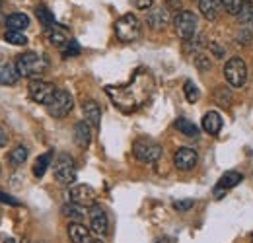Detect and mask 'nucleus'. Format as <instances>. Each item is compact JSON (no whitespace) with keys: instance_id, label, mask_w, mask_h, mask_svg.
Listing matches in <instances>:
<instances>
[{"instance_id":"obj_40","label":"nucleus","mask_w":253,"mask_h":243,"mask_svg":"<svg viewBox=\"0 0 253 243\" xmlns=\"http://www.w3.org/2000/svg\"><path fill=\"white\" fill-rule=\"evenodd\" d=\"M4 243H18V242L14 238H8V240H4Z\"/></svg>"},{"instance_id":"obj_15","label":"nucleus","mask_w":253,"mask_h":243,"mask_svg":"<svg viewBox=\"0 0 253 243\" xmlns=\"http://www.w3.org/2000/svg\"><path fill=\"white\" fill-rule=\"evenodd\" d=\"M68 238L72 243H92V236H90V230L80 224V222H70L68 224Z\"/></svg>"},{"instance_id":"obj_17","label":"nucleus","mask_w":253,"mask_h":243,"mask_svg":"<svg viewBox=\"0 0 253 243\" xmlns=\"http://www.w3.org/2000/svg\"><path fill=\"white\" fill-rule=\"evenodd\" d=\"M74 142L80 146V148H88L90 142H92V128L86 121L76 122L74 126Z\"/></svg>"},{"instance_id":"obj_34","label":"nucleus","mask_w":253,"mask_h":243,"mask_svg":"<svg viewBox=\"0 0 253 243\" xmlns=\"http://www.w3.org/2000/svg\"><path fill=\"white\" fill-rule=\"evenodd\" d=\"M214 97H216V101L220 103L222 107H228V105H230V101H232V93L228 91V88H224V86H220V88L216 90Z\"/></svg>"},{"instance_id":"obj_16","label":"nucleus","mask_w":253,"mask_h":243,"mask_svg":"<svg viewBox=\"0 0 253 243\" xmlns=\"http://www.w3.org/2000/svg\"><path fill=\"white\" fill-rule=\"evenodd\" d=\"M82 113H84V119L90 126H99V121H101V109H99V103L94 101V99H88L82 103Z\"/></svg>"},{"instance_id":"obj_10","label":"nucleus","mask_w":253,"mask_h":243,"mask_svg":"<svg viewBox=\"0 0 253 243\" xmlns=\"http://www.w3.org/2000/svg\"><path fill=\"white\" fill-rule=\"evenodd\" d=\"M68 199L70 202H76V204H82V206H92L95 204V199H97V193H95L94 187L90 185H72L68 189Z\"/></svg>"},{"instance_id":"obj_2","label":"nucleus","mask_w":253,"mask_h":243,"mask_svg":"<svg viewBox=\"0 0 253 243\" xmlns=\"http://www.w3.org/2000/svg\"><path fill=\"white\" fill-rule=\"evenodd\" d=\"M16 66H18L20 76L30 78V80H39L47 72L49 61L43 55H37V53H24V55L18 57Z\"/></svg>"},{"instance_id":"obj_18","label":"nucleus","mask_w":253,"mask_h":243,"mask_svg":"<svg viewBox=\"0 0 253 243\" xmlns=\"http://www.w3.org/2000/svg\"><path fill=\"white\" fill-rule=\"evenodd\" d=\"M222 128V117L218 111H207L203 115V130L209 134H218Z\"/></svg>"},{"instance_id":"obj_22","label":"nucleus","mask_w":253,"mask_h":243,"mask_svg":"<svg viewBox=\"0 0 253 243\" xmlns=\"http://www.w3.org/2000/svg\"><path fill=\"white\" fill-rule=\"evenodd\" d=\"M63 214L68 218V220H72V222H80V224H82V220L88 216V210H86V206H82V204L66 202V204L63 206Z\"/></svg>"},{"instance_id":"obj_31","label":"nucleus","mask_w":253,"mask_h":243,"mask_svg":"<svg viewBox=\"0 0 253 243\" xmlns=\"http://www.w3.org/2000/svg\"><path fill=\"white\" fill-rule=\"evenodd\" d=\"M4 39H6L8 43H12V45H26V43H28V37H26L22 31L8 30L4 33Z\"/></svg>"},{"instance_id":"obj_20","label":"nucleus","mask_w":253,"mask_h":243,"mask_svg":"<svg viewBox=\"0 0 253 243\" xmlns=\"http://www.w3.org/2000/svg\"><path fill=\"white\" fill-rule=\"evenodd\" d=\"M168 20H169V14H168L166 8H154V10H150L148 16H146V22H148V26H150L152 30H162V28L168 24Z\"/></svg>"},{"instance_id":"obj_3","label":"nucleus","mask_w":253,"mask_h":243,"mask_svg":"<svg viewBox=\"0 0 253 243\" xmlns=\"http://www.w3.org/2000/svg\"><path fill=\"white\" fill-rule=\"evenodd\" d=\"M115 35L123 43H132L142 35V24L134 14H125L115 22Z\"/></svg>"},{"instance_id":"obj_43","label":"nucleus","mask_w":253,"mask_h":243,"mask_svg":"<svg viewBox=\"0 0 253 243\" xmlns=\"http://www.w3.org/2000/svg\"><path fill=\"white\" fill-rule=\"evenodd\" d=\"M252 243H253V236H252Z\"/></svg>"},{"instance_id":"obj_39","label":"nucleus","mask_w":253,"mask_h":243,"mask_svg":"<svg viewBox=\"0 0 253 243\" xmlns=\"http://www.w3.org/2000/svg\"><path fill=\"white\" fill-rule=\"evenodd\" d=\"M211 49H212V51H214V55H216V57H218V59H220V57H224V51H222L220 47H218V45H212V47H211Z\"/></svg>"},{"instance_id":"obj_5","label":"nucleus","mask_w":253,"mask_h":243,"mask_svg":"<svg viewBox=\"0 0 253 243\" xmlns=\"http://www.w3.org/2000/svg\"><path fill=\"white\" fill-rule=\"evenodd\" d=\"M224 78L232 88H244L248 82V64L244 59L234 57L224 64Z\"/></svg>"},{"instance_id":"obj_42","label":"nucleus","mask_w":253,"mask_h":243,"mask_svg":"<svg viewBox=\"0 0 253 243\" xmlns=\"http://www.w3.org/2000/svg\"><path fill=\"white\" fill-rule=\"evenodd\" d=\"M0 8H2V2H0Z\"/></svg>"},{"instance_id":"obj_38","label":"nucleus","mask_w":253,"mask_h":243,"mask_svg":"<svg viewBox=\"0 0 253 243\" xmlns=\"http://www.w3.org/2000/svg\"><path fill=\"white\" fill-rule=\"evenodd\" d=\"M6 142H8V134L4 128H0V146H6Z\"/></svg>"},{"instance_id":"obj_44","label":"nucleus","mask_w":253,"mask_h":243,"mask_svg":"<svg viewBox=\"0 0 253 243\" xmlns=\"http://www.w3.org/2000/svg\"><path fill=\"white\" fill-rule=\"evenodd\" d=\"M252 24H253V22H252Z\"/></svg>"},{"instance_id":"obj_14","label":"nucleus","mask_w":253,"mask_h":243,"mask_svg":"<svg viewBox=\"0 0 253 243\" xmlns=\"http://www.w3.org/2000/svg\"><path fill=\"white\" fill-rule=\"evenodd\" d=\"M20 80L18 66L10 61H0V84L2 86H14Z\"/></svg>"},{"instance_id":"obj_6","label":"nucleus","mask_w":253,"mask_h":243,"mask_svg":"<svg viewBox=\"0 0 253 243\" xmlns=\"http://www.w3.org/2000/svg\"><path fill=\"white\" fill-rule=\"evenodd\" d=\"M132 154L138 162H144V163H154L158 162L160 156H162V146H160L156 140L152 138H138L132 146Z\"/></svg>"},{"instance_id":"obj_26","label":"nucleus","mask_w":253,"mask_h":243,"mask_svg":"<svg viewBox=\"0 0 253 243\" xmlns=\"http://www.w3.org/2000/svg\"><path fill=\"white\" fill-rule=\"evenodd\" d=\"M35 14H37V20L41 22V26H43L45 30H49L51 26H55V24H57V22H55V16H53V12H51L47 6H43V4L35 8Z\"/></svg>"},{"instance_id":"obj_30","label":"nucleus","mask_w":253,"mask_h":243,"mask_svg":"<svg viewBox=\"0 0 253 243\" xmlns=\"http://www.w3.org/2000/svg\"><path fill=\"white\" fill-rule=\"evenodd\" d=\"M183 93H185V99H187L189 103H197V101H199V97H201V91H199V88L195 86V82H191V80L185 82V86H183Z\"/></svg>"},{"instance_id":"obj_13","label":"nucleus","mask_w":253,"mask_h":243,"mask_svg":"<svg viewBox=\"0 0 253 243\" xmlns=\"http://www.w3.org/2000/svg\"><path fill=\"white\" fill-rule=\"evenodd\" d=\"M242 181H244V177H242V173H238V171H228V173H224L220 177V181H218V185H216V189H214V197H216V199H222V195H224L226 191L238 187Z\"/></svg>"},{"instance_id":"obj_7","label":"nucleus","mask_w":253,"mask_h":243,"mask_svg":"<svg viewBox=\"0 0 253 243\" xmlns=\"http://www.w3.org/2000/svg\"><path fill=\"white\" fill-rule=\"evenodd\" d=\"M173 28L181 41H189L195 37V31H197V16L189 10H181L173 18Z\"/></svg>"},{"instance_id":"obj_36","label":"nucleus","mask_w":253,"mask_h":243,"mask_svg":"<svg viewBox=\"0 0 253 243\" xmlns=\"http://www.w3.org/2000/svg\"><path fill=\"white\" fill-rule=\"evenodd\" d=\"M0 202H4L8 206H20V201L18 199H14V197H10V195H6L2 191H0Z\"/></svg>"},{"instance_id":"obj_33","label":"nucleus","mask_w":253,"mask_h":243,"mask_svg":"<svg viewBox=\"0 0 253 243\" xmlns=\"http://www.w3.org/2000/svg\"><path fill=\"white\" fill-rule=\"evenodd\" d=\"M195 66H197V70H201V72H209V70L212 68V61H211L205 53H199V55H195Z\"/></svg>"},{"instance_id":"obj_27","label":"nucleus","mask_w":253,"mask_h":243,"mask_svg":"<svg viewBox=\"0 0 253 243\" xmlns=\"http://www.w3.org/2000/svg\"><path fill=\"white\" fill-rule=\"evenodd\" d=\"M28 156H30V150L26 148V146H16L10 156H8V160H10V163L14 165V167H20L26 160H28Z\"/></svg>"},{"instance_id":"obj_9","label":"nucleus","mask_w":253,"mask_h":243,"mask_svg":"<svg viewBox=\"0 0 253 243\" xmlns=\"http://www.w3.org/2000/svg\"><path fill=\"white\" fill-rule=\"evenodd\" d=\"M55 91H57V88H55L53 84H49V82H45V80H41V78H39V80H32L30 86H28L30 97H32L35 103H41V105H45V107L51 103Z\"/></svg>"},{"instance_id":"obj_11","label":"nucleus","mask_w":253,"mask_h":243,"mask_svg":"<svg viewBox=\"0 0 253 243\" xmlns=\"http://www.w3.org/2000/svg\"><path fill=\"white\" fill-rule=\"evenodd\" d=\"M88 218H90V228L92 232L97 236H105L109 232V220H107V214L105 210L99 206V204H92L90 210H88Z\"/></svg>"},{"instance_id":"obj_4","label":"nucleus","mask_w":253,"mask_h":243,"mask_svg":"<svg viewBox=\"0 0 253 243\" xmlns=\"http://www.w3.org/2000/svg\"><path fill=\"white\" fill-rule=\"evenodd\" d=\"M53 173H55V179L64 185V187H72L76 181V165H74V160L72 156L68 154H59L55 163H53Z\"/></svg>"},{"instance_id":"obj_12","label":"nucleus","mask_w":253,"mask_h":243,"mask_svg":"<svg viewBox=\"0 0 253 243\" xmlns=\"http://www.w3.org/2000/svg\"><path fill=\"white\" fill-rule=\"evenodd\" d=\"M197 162H199L197 152H195L193 148H187V146L179 148V150L175 152V156H173V165H175L179 171H191V169L197 165Z\"/></svg>"},{"instance_id":"obj_23","label":"nucleus","mask_w":253,"mask_h":243,"mask_svg":"<svg viewBox=\"0 0 253 243\" xmlns=\"http://www.w3.org/2000/svg\"><path fill=\"white\" fill-rule=\"evenodd\" d=\"M6 28L12 31H24L30 28V18L22 12H16V14H10L6 18Z\"/></svg>"},{"instance_id":"obj_8","label":"nucleus","mask_w":253,"mask_h":243,"mask_svg":"<svg viewBox=\"0 0 253 243\" xmlns=\"http://www.w3.org/2000/svg\"><path fill=\"white\" fill-rule=\"evenodd\" d=\"M72 107H74L72 95L66 90H57L55 95H53V99H51V103L47 105V111H49L51 117L63 119V117H66V115L72 111Z\"/></svg>"},{"instance_id":"obj_35","label":"nucleus","mask_w":253,"mask_h":243,"mask_svg":"<svg viewBox=\"0 0 253 243\" xmlns=\"http://www.w3.org/2000/svg\"><path fill=\"white\" fill-rule=\"evenodd\" d=\"M195 206V201L193 199H185V201H175L173 202V208L177 210V212H187Z\"/></svg>"},{"instance_id":"obj_1","label":"nucleus","mask_w":253,"mask_h":243,"mask_svg":"<svg viewBox=\"0 0 253 243\" xmlns=\"http://www.w3.org/2000/svg\"><path fill=\"white\" fill-rule=\"evenodd\" d=\"M152 90H154L152 74L144 68L136 70L125 86H107L105 88L107 95L113 99V103L125 113L138 109L152 95Z\"/></svg>"},{"instance_id":"obj_28","label":"nucleus","mask_w":253,"mask_h":243,"mask_svg":"<svg viewBox=\"0 0 253 243\" xmlns=\"http://www.w3.org/2000/svg\"><path fill=\"white\" fill-rule=\"evenodd\" d=\"M236 18H238V22H240L242 26L252 24V22H253V4H252V0H244V6H242V10H240V14H238Z\"/></svg>"},{"instance_id":"obj_25","label":"nucleus","mask_w":253,"mask_h":243,"mask_svg":"<svg viewBox=\"0 0 253 243\" xmlns=\"http://www.w3.org/2000/svg\"><path fill=\"white\" fill-rule=\"evenodd\" d=\"M51 158H53V154L45 152L35 160V163H33V175H35V177H43V175H45L47 167L51 165Z\"/></svg>"},{"instance_id":"obj_41","label":"nucleus","mask_w":253,"mask_h":243,"mask_svg":"<svg viewBox=\"0 0 253 243\" xmlns=\"http://www.w3.org/2000/svg\"><path fill=\"white\" fill-rule=\"evenodd\" d=\"M92 243H105V242H103V240H94Z\"/></svg>"},{"instance_id":"obj_21","label":"nucleus","mask_w":253,"mask_h":243,"mask_svg":"<svg viewBox=\"0 0 253 243\" xmlns=\"http://www.w3.org/2000/svg\"><path fill=\"white\" fill-rule=\"evenodd\" d=\"M45 35H47L49 43L59 45V47H63L64 43L68 41V31H66V28H63L61 24H55V26H51L49 30H45Z\"/></svg>"},{"instance_id":"obj_32","label":"nucleus","mask_w":253,"mask_h":243,"mask_svg":"<svg viewBox=\"0 0 253 243\" xmlns=\"http://www.w3.org/2000/svg\"><path fill=\"white\" fill-rule=\"evenodd\" d=\"M220 2H222V8L228 14H232V16H238L240 10H242V6H244V0H220Z\"/></svg>"},{"instance_id":"obj_24","label":"nucleus","mask_w":253,"mask_h":243,"mask_svg":"<svg viewBox=\"0 0 253 243\" xmlns=\"http://www.w3.org/2000/svg\"><path fill=\"white\" fill-rule=\"evenodd\" d=\"M175 128H177L181 134L189 136V138L199 136V126H197L193 121H189V119H185V117H179V119L175 121Z\"/></svg>"},{"instance_id":"obj_29","label":"nucleus","mask_w":253,"mask_h":243,"mask_svg":"<svg viewBox=\"0 0 253 243\" xmlns=\"http://www.w3.org/2000/svg\"><path fill=\"white\" fill-rule=\"evenodd\" d=\"M80 45H78V41H74V39H68L66 43H64L63 47H61V53H63L64 59H70V57H78L80 55Z\"/></svg>"},{"instance_id":"obj_19","label":"nucleus","mask_w":253,"mask_h":243,"mask_svg":"<svg viewBox=\"0 0 253 243\" xmlns=\"http://www.w3.org/2000/svg\"><path fill=\"white\" fill-rule=\"evenodd\" d=\"M199 10H201V14H203L209 22H212V20H216L218 14H220L222 2L220 0H199Z\"/></svg>"},{"instance_id":"obj_37","label":"nucleus","mask_w":253,"mask_h":243,"mask_svg":"<svg viewBox=\"0 0 253 243\" xmlns=\"http://www.w3.org/2000/svg\"><path fill=\"white\" fill-rule=\"evenodd\" d=\"M132 2V6L136 8V10H148V8H152V4H154V0H130Z\"/></svg>"}]
</instances>
